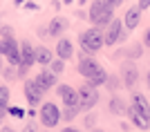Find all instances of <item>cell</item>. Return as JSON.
<instances>
[{"instance_id": "37", "label": "cell", "mask_w": 150, "mask_h": 132, "mask_svg": "<svg viewBox=\"0 0 150 132\" xmlns=\"http://www.w3.org/2000/svg\"><path fill=\"white\" fill-rule=\"evenodd\" d=\"M121 130H123V132H130V123H121Z\"/></svg>"}, {"instance_id": "19", "label": "cell", "mask_w": 150, "mask_h": 132, "mask_svg": "<svg viewBox=\"0 0 150 132\" xmlns=\"http://www.w3.org/2000/svg\"><path fill=\"white\" fill-rule=\"evenodd\" d=\"M52 61H54V56H52V52L47 49V47H36V63L38 65H50Z\"/></svg>"}, {"instance_id": "2", "label": "cell", "mask_w": 150, "mask_h": 132, "mask_svg": "<svg viewBox=\"0 0 150 132\" xmlns=\"http://www.w3.org/2000/svg\"><path fill=\"white\" fill-rule=\"evenodd\" d=\"M90 20L94 23V27H108L110 23L114 20L112 16V7L105 5V0H92V5H90Z\"/></svg>"}, {"instance_id": "6", "label": "cell", "mask_w": 150, "mask_h": 132, "mask_svg": "<svg viewBox=\"0 0 150 132\" xmlns=\"http://www.w3.org/2000/svg\"><path fill=\"white\" fill-rule=\"evenodd\" d=\"M43 94H45V90L36 83V78H27L25 81V99H27V103H29L31 107L40 105Z\"/></svg>"}, {"instance_id": "13", "label": "cell", "mask_w": 150, "mask_h": 132, "mask_svg": "<svg viewBox=\"0 0 150 132\" xmlns=\"http://www.w3.org/2000/svg\"><path fill=\"white\" fill-rule=\"evenodd\" d=\"M20 56H23V65L31 67V65L36 63V47H31L29 40H23L20 43Z\"/></svg>"}, {"instance_id": "35", "label": "cell", "mask_w": 150, "mask_h": 132, "mask_svg": "<svg viewBox=\"0 0 150 132\" xmlns=\"http://www.w3.org/2000/svg\"><path fill=\"white\" fill-rule=\"evenodd\" d=\"M61 132H81V130H76V128H72V126H67V128H63Z\"/></svg>"}, {"instance_id": "20", "label": "cell", "mask_w": 150, "mask_h": 132, "mask_svg": "<svg viewBox=\"0 0 150 132\" xmlns=\"http://www.w3.org/2000/svg\"><path fill=\"white\" fill-rule=\"evenodd\" d=\"M79 112H81V105H65V110L61 112V119L69 123V121L76 119V114H79Z\"/></svg>"}, {"instance_id": "1", "label": "cell", "mask_w": 150, "mask_h": 132, "mask_svg": "<svg viewBox=\"0 0 150 132\" xmlns=\"http://www.w3.org/2000/svg\"><path fill=\"white\" fill-rule=\"evenodd\" d=\"M79 74H81L83 78H88V83L94 85V88H101V85H105V81H108L105 69L101 67V63H99V61H94L92 56H81Z\"/></svg>"}, {"instance_id": "9", "label": "cell", "mask_w": 150, "mask_h": 132, "mask_svg": "<svg viewBox=\"0 0 150 132\" xmlns=\"http://www.w3.org/2000/svg\"><path fill=\"white\" fill-rule=\"evenodd\" d=\"M130 105L137 110L141 116H144L146 121H150V103H148V99H146L141 92H132V96H130Z\"/></svg>"}, {"instance_id": "22", "label": "cell", "mask_w": 150, "mask_h": 132, "mask_svg": "<svg viewBox=\"0 0 150 132\" xmlns=\"http://www.w3.org/2000/svg\"><path fill=\"white\" fill-rule=\"evenodd\" d=\"M119 54H125V56H130V58H139L141 54H144V47H141V43H139V45H134V47H130V49L119 52Z\"/></svg>"}, {"instance_id": "41", "label": "cell", "mask_w": 150, "mask_h": 132, "mask_svg": "<svg viewBox=\"0 0 150 132\" xmlns=\"http://www.w3.org/2000/svg\"><path fill=\"white\" fill-rule=\"evenodd\" d=\"M63 2H72V0H63Z\"/></svg>"}, {"instance_id": "36", "label": "cell", "mask_w": 150, "mask_h": 132, "mask_svg": "<svg viewBox=\"0 0 150 132\" xmlns=\"http://www.w3.org/2000/svg\"><path fill=\"white\" fill-rule=\"evenodd\" d=\"M23 132H36V128H34V126H25V128H23Z\"/></svg>"}, {"instance_id": "39", "label": "cell", "mask_w": 150, "mask_h": 132, "mask_svg": "<svg viewBox=\"0 0 150 132\" xmlns=\"http://www.w3.org/2000/svg\"><path fill=\"white\" fill-rule=\"evenodd\" d=\"M146 81H148V90H150V72H148V76H146Z\"/></svg>"}, {"instance_id": "8", "label": "cell", "mask_w": 150, "mask_h": 132, "mask_svg": "<svg viewBox=\"0 0 150 132\" xmlns=\"http://www.w3.org/2000/svg\"><path fill=\"white\" fill-rule=\"evenodd\" d=\"M121 81H123V85L128 90H132L134 85H137V81H139V69H137V65L134 63H123L121 65Z\"/></svg>"}, {"instance_id": "24", "label": "cell", "mask_w": 150, "mask_h": 132, "mask_svg": "<svg viewBox=\"0 0 150 132\" xmlns=\"http://www.w3.org/2000/svg\"><path fill=\"white\" fill-rule=\"evenodd\" d=\"M121 85V78H117V76H108V81H105V88H110L114 92V90H119Z\"/></svg>"}, {"instance_id": "38", "label": "cell", "mask_w": 150, "mask_h": 132, "mask_svg": "<svg viewBox=\"0 0 150 132\" xmlns=\"http://www.w3.org/2000/svg\"><path fill=\"white\" fill-rule=\"evenodd\" d=\"M90 132H105V130H99V128H92Z\"/></svg>"}, {"instance_id": "23", "label": "cell", "mask_w": 150, "mask_h": 132, "mask_svg": "<svg viewBox=\"0 0 150 132\" xmlns=\"http://www.w3.org/2000/svg\"><path fill=\"white\" fill-rule=\"evenodd\" d=\"M9 96H11L9 88H7V85H0V105L9 107Z\"/></svg>"}, {"instance_id": "21", "label": "cell", "mask_w": 150, "mask_h": 132, "mask_svg": "<svg viewBox=\"0 0 150 132\" xmlns=\"http://www.w3.org/2000/svg\"><path fill=\"white\" fill-rule=\"evenodd\" d=\"M50 69H52V72H54V74H63V72H65V61H63V58H54V61H52V63H50Z\"/></svg>"}, {"instance_id": "33", "label": "cell", "mask_w": 150, "mask_h": 132, "mask_svg": "<svg viewBox=\"0 0 150 132\" xmlns=\"http://www.w3.org/2000/svg\"><path fill=\"white\" fill-rule=\"evenodd\" d=\"M144 45L150 47V29H146V36H144Z\"/></svg>"}, {"instance_id": "3", "label": "cell", "mask_w": 150, "mask_h": 132, "mask_svg": "<svg viewBox=\"0 0 150 132\" xmlns=\"http://www.w3.org/2000/svg\"><path fill=\"white\" fill-rule=\"evenodd\" d=\"M81 40V47L85 54H92V52H99L103 45H105V34L99 27H92V29H85V32L79 36Z\"/></svg>"}, {"instance_id": "42", "label": "cell", "mask_w": 150, "mask_h": 132, "mask_svg": "<svg viewBox=\"0 0 150 132\" xmlns=\"http://www.w3.org/2000/svg\"><path fill=\"white\" fill-rule=\"evenodd\" d=\"M45 132H50V130H45Z\"/></svg>"}, {"instance_id": "26", "label": "cell", "mask_w": 150, "mask_h": 132, "mask_svg": "<svg viewBox=\"0 0 150 132\" xmlns=\"http://www.w3.org/2000/svg\"><path fill=\"white\" fill-rule=\"evenodd\" d=\"M9 114H11V116H16V119H23V116H25V112H23L20 107H9Z\"/></svg>"}, {"instance_id": "17", "label": "cell", "mask_w": 150, "mask_h": 132, "mask_svg": "<svg viewBox=\"0 0 150 132\" xmlns=\"http://www.w3.org/2000/svg\"><path fill=\"white\" fill-rule=\"evenodd\" d=\"M108 110H110V114L121 116V114L128 112V103H125L121 96H112V99H110V103H108Z\"/></svg>"}, {"instance_id": "11", "label": "cell", "mask_w": 150, "mask_h": 132, "mask_svg": "<svg viewBox=\"0 0 150 132\" xmlns=\"http://www.w3.org/2000/svg\"><path fill=\"white\" fill-rule=\"evenodd\" d=\"M36 83L47 92V90L56 88V74H54L52 69H43V72H38V74H36Z\"/></svg>"}, {"instance_id": "34", "label": "cell", "mask_w": 150, "mask_h": 132, "mask_svg": "<svg viewBox=\"0 0 150 132\" xmlns=\"http://www.w3.org/2000/svg\"><path fill=\"white\" fill-rule=\"evenodd\" d=\"M0 132H16V130H13L11 126H2V128H0Z\"/></svg>"}, {"instance_id": "25", "label": "cell", "mask_w": 150, "mask_h": 132, "mask_svg": "<svg viewBox=\"0 0 150 132\" xmlns=\"http://www.w3.org/2000/svg\"><path fill=\"white\" fill-rule=\"evenodd\" d=\"M2 74H5V78H7V81H13V78L18 76V69H16V67H7L5 72H2Z\"/></svg>"}, {"instance_id": "27", "label": "cell", "mask_w": 150, "mask_h": 132, "mask_svg": "<svg viewBox=\"0 0 150 132\" xmlns=\"http://www.w3.org/2000/svg\"><path fill=\"white\" fill-rule=\"evenodd\" d=\"M94 121H96V119H94V114H88V116L83 119V126H85V128H92V126H94Z\"/></svg>"}, {"instance_id": "29", "label": "cell", "mask_w": 150, "mask_h": 132, "mask_svg": "<svg viewBox=\"0 0 150 132\" xmlns=\"http://www.w3.org/2000/svg\"><path fill=\"white\" fill-rule=\"evenodd\" d=\"M9 114V107H5V105H0V126H2V121H5V116Z\"/></svg>"}, {"instance_id": "10", "label": "cell", "mask_w": 150, "mask_h": 132, "mask_svg": "<svg viewBox=\"0 0 150 132\" xmlns=\"http://www.w3.org/2000/svg\"><path fill=\"white\" fill-rule=\"evenodd\" d=\"M58 96L63 99V105H79V90L69 85H58Z\"/></svg>"}, {"instance_id": "30", "label": "cell", "mask_w": 150, "mask_h": 132, "mask_svg": "<svg viewBox=\"0 0 150 132\" xmlns=\"http://www.w3.org/2000/svg\"><path fill=\"white\" fill-rule=\"evenodd\" d=\"M2 38H13L11 27H2Z\"/></svg>"}, {"instance_id": "4", "label": "cell", "mask_w": 150, "mask_h": 132, "mask_svg": "<svg viewBox=\"0 0 150 132\" xmlns=\"http://www.w3.org/2000/svg\"><path fill=\"white\" fill-rule=\"evenodd\" d=\"M40 123H43L47 130H52L54 126H58L61 123V107L56 105V103H43V107H40Z\"/></svg>"}, {"instance_id": "40", "label": "cell", "mask_w": 150, "mask_h": 132, "mask_svg": "<svg viewBox=\"0 0 150 132\" xmlns=\"http://www.w3.org/2000/svg\"><path fill=\"white\" fill-rule=\"evenodd\" d=\"M0 74H2V63H0Z\"/></svg>"}, {"instance_id": "5", "label": "cell", "mask_w": 150, "mask_h": 132, "mask_svg": "<svg viewBox=\"0 0 150 132\" xmlns=\"http://www.w3.org/2000/svg\"><path fill=\"white\" fill-rule=\"evenodd\" d=\"M96 103H99V90L94 85H90V83L81 85L79 88V105H81V110H92Z\"/></svg>"}, {"instance_id": "18", "label": "cell", "mask_w": 150, "mask_h": 132, "mask_svg": "<svg viewBox=\"0 0 150 132\" xmlns=\"http://www.w3.org/2000/svg\"><path fill=\"white\" fill-rule=\"evenodd\" d=\"M20 45L16 43V38H2L0 40V54H5V56H9V54H13V52H18Z\"/></svg>"}, {"instance_id": "32", "label": "cell", "mask_w": 150, "mask_h": 132, "mask_svg": "<svg viewBox=\"0 0 150 132\" xmlns=\"http://www.w3.org/2000/svg\"><path fill=\"white\" fill-rule=\"evenodd\" d=\"M150 7V0H139V9L144 11V9H148Z\"/></svg>"}, {"instance_id": "7", "label": "cell", "mask_w": 150, "mask_h": 132, "mask_svg": "<svg viewBox=\"0 0 150 132\" xmlns=\"http://www.w3.org/2000/svg\"><path fill=\"white\" fill-rule=\"evenodd\" d=\"M105 45H114V43H119V40H123L125 38V32H123V23H121L119 18H114L110 25L105 27Z\"/></svg>"}, {"instance_id": "15", "label": "cell", "mask_w": 150, "mask_h": 132, "mask_svg": "<svg viewBox=\"0 0 150 132\" xmlns=\"http://www.w3.org/2000/svg\"><path fill=\"white\" fill-rule=\"evenodd\" d=\"M69 27V23H67V18H52V23H50V27H47V32H50V38L52 36H61L65 29Z\"/></svg>"}, {"instance_id": "14", "label": "cell", "mask_w": 150, "mask_h": 132, "mask_svg": "<svg viewBox=\"0 0 150 132\" xmlns=\"http://www.w3.org/2000/svg\"><path fill=\"white\" fill-rule=\"evenodd\" d=\"M72 54H74V45H72V40H69V38H58V43H56V56L63 58V61H69Z\"/></svg>"}, {"instance_id": "28", "label": "cell", "mask_w": 150, "mask_h": 132, "mask_svg": "<svg viewBox=\"0 0 150 132\" xmlns=\"http://www.w3.org/2000/svg\"><path fill=\"white\" fill-rule=\"evenodd\" d=\"M27 69H29L27 65H18V78H25V76H27Z\"/></svg>"}, {"instance_id": "16", "label": "cell", "mask_w": 150, "mask_h": 132, "mask_svg": "<svg viewBox=\"0 0 150 132\" xmlns=\"http://www.w3.org/2000/svg\"><path fill=\"white\" fill-rule=\"evenodd\" d=\"M125 114H128V119L132 121V126H137L139 130H148V128H150V121H146L132 105H128V112H125Z\"/></svg>"}, {"instance_id": "12", "label": "cell", "mask_w": 150, "mask_h": 132, "mask_svg": "<svg viewBox=\"0 0 150 132\" xmlns=\"http://www.w3.org/2000/svg\"><path fill=\"white\" fill-rule=\"evenodd\" d=\"M139 20H141V9L137 7H130L128 11H125V18H123V27L128 29V32H132V29H137Z\"/></svg>"}, {"instance_id": "31", "label": "cell", "mask_w": 150, "mask_h": 132, "mask_svg": "<svg viewBox=\"0 0 150 132\" xmlns=\"http://www.w3.org/2000/svg\"><path fill=\"white\" fill-rule=\"evenodd\" d=\"M121 2H123V0H105V5H108V7H112V9H114V7H119Z\"/></svg>"}]
</instances>
